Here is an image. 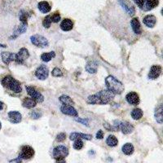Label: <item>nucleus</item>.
Here are the masks:
<instances>
[{
    "instance_id": "1",
    "label": "nucleus",
    "mask_w": 163,
    "mask_h": 163,
    "mask_svg": "<svg viewBox=\"0 0 163 163\" xmlns=\"http://www.w3.org/2000/svg\"><path fill=\"white\" fill-rule=\"evenodd\" d=\"M114 98V94L110 90H103L91 95L87 98L86 102L90 104H108Z\"/></svg>"
},
{
    "instance_id": "2",
    "label": "nucleus",
    "mask_w": 163,
    "mask_h": 163,
    "mask_svg": "<svg viewBox=\"0 0 163 163\" xmlns=\"http://www.w3.org/2000/svg\"><path fill=\"white\" fill-rule=\"evenodd\" d=\"M105 84L107 89L114 95H121L124 91V86L121 82L115 77L109 75L105 78Z\"/></svg>"
},
{
    "instance_id": "3",
    "label": "nucleus",
    "mask_w": 163,
    "mask_h": 163,
    "mask_svg": "<svg viewBox=\"0 0 163 163\" xmlns=\"http://www.w3.org/2000/svg\"><path fill=\"white\" fill-rule=\"evenodd\" d=\"M2 86L8 88L9 90H12L15 93H20L21 90H22L20 82L17 80H15V78H13L12 77H11V76L5 77L2 79Z\"/></svg>"
},
{
    "instance_id": "4",
    "label": "nucleus",
    "mask_w": 163,
    "mask_h": 163,
    "mask_svg": "<svg viewBox=\"0 0 163 163\" xmlns=\"http://www.w3.org/2000/svg\"><path fill=\"white\" fill-rule=\"evenodd\" d=\"M68 155V149L64 145H59L53 150V156L58 162H64V158Z\"/></svg>"
},
{
    "instance_id": "5",
    "label": "nucleus",
    "mask_w": 163,
    "mask_h": 163,
    "mask_svg": "<svg viewBox=\"0 0 163 163\" xmlns=\"http://www.w3.org/2000/svg\"><path fill=\"white\" fill-rule=\"evenodd\" d=\"M30 41L32 44L37 46V47H40V48H45L49 45L48 40L45 37L39 35V34H34V35L31 36Z\"/></svg>"
},
{
    "instance_id": "6",
    "label": "nucleus",
    "mask_w": 163,
    "mask_h": 163,
    "mask_svg": "<svg viewBox=\"0 0 163 163\" xmlns=\"http://www.w3.org/2000/svg\"><path fill=\"white\" fill-rule=\"evenodd\" d=\"M25 88H26V91L27 93H28V95H29L32 99H34L37 103H42V102H43V100H44L43 95H42L39 91H37L34 87L27 86Z\"/></svg>"
},
{
    "instance_id": "7",
    "label": "nucleus",
    "mask_w": 163,
    "mask_h": 163,
    "mask_svg": "<svg viewBox=\"0 0 163 163\" xmlns=\"http://www.w3.org/2000/svg\"><path fill=\"white\" fill-rule=\"evenodd\" d=\"M34 153H35L34 149H33L32 147H30V146L29 145H25L21 148V151H20V152L19 153V156H18V157H19L20 160H23V159L28 160V159L32 158V157L34 156Z\"/></svg>"
},
{
    "instance_id": "8",
    "label": "nucleus",
    "mask_w": 163,
    "mask_h": 163,
    "mask_svg": "<svg viewBox=\"0 0 163 163\" xmlns=\"http://www.w3.org/2000/svg\"><path fill=\"white\" fill-rule=\"evenodd\" d=\"M118 2L126 13L130 15H133L135 13V7L130 0H118Z\"/></svg>"
},
{
    "instance_id": "9",
    "label": "nucleus",
    "mask_w": 163,
    "mask_h": 163,
    "mask_svg": "<svg viewBox=\"0 0 163 163\" xmlns=\"http://www.w3.org/2000/svg\"><path fill=\"white\" fill-rule=\"evenodd\" d=\"M35 76L39 80H46L49 76V69L45 65V64H42L39 67H37V68L35 71Z\"/></svg>"
},
{
    "instance_id": "10",
    "label": "nucleus",
    "mask_w": 163,
    "mask_h": 163,
    "mask_svg": "<svg viewBox=\"0 0 163 163\" xmlns=\"http://www.w3.org/2000/svg\"><path fill=\"white\" fill-rule=\"evenodd\" d=\"M29 57V52L26 48H21L18 51L17 54H15V61L17 64H23L24 60H26Z\"/></svg>"
},
{
    "instance_id": "11",
    "label": "nucleus",
    "mask_w": 163,
    "mask_h": 163,
    "mask_svg": "<svg viewBox=\"0 0 163 163\" xmlns=\"http://www.w3.org/2000/svg\"><path fill=\"white\" fill-rule=\"evenodd\" d=\"M161 70H162V68H161V66H160V65H153V66H152L150 68L149 73H148V78L151 80L156 79L161 75Z\"/></svg>"
},
{
    "instance_id": "12",
    "label": "nucleus",
    "mask_w": 163,
    "mask_h": 163,
    "mask_svg": "<svg viewBox=\"0 0 163 163\" xmlns=\"http://www.w3.org/2000/svg\"><path fill=\"white\" fill-rule=\"evenodd\" d=\"M126 101L131 105H138L139 104V101H140L139 95L136 92H134V91L128 93L127 95H126Z\"/></svg>"
},
{
    "instance_id": "13",
    "label": "nucleus",
    "mask_w": 163,
    "mask_h": 163,
    "mask_svg": "<svg viewBox=\"0 0 163 163\" xmlns=\"http://www.w3.org/2000/svg\"><path fill=\"white\" fill-rule=\"evenodd\" d=\"M60 111L64 114L72 116V117H77V115H78L77 110L72 105H64V104L60 107Z\"/></svg>"
},
{
    "instance_id": "14",
    "label": "nucleus",
    "mask_w": 163,
    "mask_h": 163,
    "mask_svg": "<svg viewBox=\"0 0 163 163\" xmlns=\"http://www.w3.org/2000/svg\"><path fill=\"white\" fill-rule=\"evenodd\" d=\"M8 117L9 121L13 124L20 123L21 120H22V116L17 111H11V112H9Z\"/></svg>"
},
{
    "instance_id": "15",
    "label": "nucleus",
    "mask_w": 163,
    "mask_h": 163,
    "mask_svg": "<svg viewBox=\"0 0 163 163\" xmlns=\"http://www.w3.org/2000/svg\"><path fill=\"white\" fill-rule=\"evenodd\" d=\"M120 130L124 134H129L133 132L134 130V126L131 123L128 121H121L120 124Z\"/></svg>"
},
{
    "instance_id": "16",
    "label": "nucleus",
    "mask_w": 163,
    "mask_h": 163,
    "mask_svg": "<svg viewBox=\"0 0 163 163\" xmlns=\"http://www.w3.org/2000/svg\"><path fill=\"white\" fill-rule=\"evenodd\" d=\"M1 57H2V62L6 64H9L11 61H14L15 58V54L8 51H3L1 53Z\"/></svg>"
},
{
    "instance_id": "17",
    "label": "nucleus",
    "mask_w": 163,
    "mask_h": 163,
    "mask_svg": "<svg viewBox=\"0 0 163 163\" xmlns=\"http://www.w3.org/2000/svg\"><path fill=\"white\" fill-rule=\"evenodd\" d=\"M69 139H70V140H74V139H77L90 140V139H92V135L89 134H84V133L73 132L71 133L70 135H69Z\"/></svg>"
},
{
    "instance_id": "18",
    "label": "nucleus",
    "mask_w": 163,
    "mask_h": 163,
    "mask_svg": "<svg viewBox=\"0 0 163 163\" xmlns=\"http://www.w3.org/2000/svg\"><path fill=\"white\" fill-rule=\"evenodd\" d=\"M143 22L148 28H153L155 26V24H156V18L153 15H148L143 18Z\"/></svg>"
},
{
    "instance_id": "19",
    "label": "nucleus",
    "mask_w": 163,
    "mask_h": 163,
    "mask_svg": "<svg viewBox=\"0 0 163 163\" xmlns=\"http://www.w3.org/2000/svg\"><path fill=\"white\" fill-rule=\"evenodd\" d=\"M130 26L132 28V30L134 33L140 34L142 33V28H141V24L138 20V18H133L130 21Z\"/></svg>"
},
{
    "instance_id": "20",
    "label": "nucleus",
    "mask_w": 163,
    "mask_h": 163,
    "mask_svg": "<svg viewBox=\"0 0 163 163\" xmlns=\"http://www.w3.org/2000/svg\"><path fill=\"white\" fill-rule=\"evenodd\" d=\"M73 22L70 19H64L62 20V22L60 23V29L63 31H70L73 29Z\"/></svg>"
},
{
    "instance_id": "21",
    "label": "nucleus",
    "mask_w": 163,
    "mask_h": 163,
    "mask_svg": "<svg viewBox=\"0 0 163 163\" xmlns=\"http://www.w3.org/2000/svg\"><path fill=\"white\" fill-rule=\"evenodd\" d=\"M154 117L157 123L162 124V104H158L155 108Z\"/></svg>"
},
{
    "instance_id": "22",
    "label": "nucleus",
    "mask_w": 163,
    "mask_h": 163,
    "mask_svg": "<svg viewBox=\"0 0 163 163\" xmlns=\"http://www.w3.org/2000/svg\"><path fill=\"white\" fill-rule=\"evenodd\" d=\"M159 0H147L144 7H143V11H151L152 9L155 8V7L158 5Z\"/></svg>"
},
{
    "instance_id": "23",
    "label": "nucleus",
    "mask_w": 163,
    "mask_h": 163,
    "mask_svg": "<svg viewBox=\"0 0 163 163\" xmlns=\"http://www.w3.org/2000/svg\"><path fill=\"white\" fill-rule=\"evenodd\" d=\"M37 8L42 13H48L51 11V6L46 1H42L37 4Z\"/></svg>"
},
{
    "instance_id": "24",
    "label": "nucleus",
    "mask_w": 163,
    "mask_h": 163,
    "mask_svg": "<svg viewBox=\"0 0 163 163\" xmlns=\"http://www.w3.org/2000/svg\"><path fill=\"white\" fill-rule=\"evenodd\" d=\"M98 68V63L95 61H89L86 65V70L90 73H95Z\"/></svg>"
},
{
    "instance_id": "25",
    "label": "nucleus",
    "mask_w": 163,
    "mask_h": 163,
    "mask_svg": "<svg viewBox=\"0 0 163 163\" xmlns=\"http://www.w3.org/2000/svg\"><path fill=\"white\" fill-rule=\"evenodd\" d=\"M27 29V23H22L20 24V26L18 27L17 29L15 31L14 34L11 37V38H15V37H17L18 36L21 34V33H25V31Z\"/></svg>"
},
{
    "instance_id": "26",
    "label": "nucleus",
    "mask_w": 163,
    "mask_h": 163,
    "mask_svg": "<svg viewBox=\"0 0 163 163\" xmlns=\"http://www.w3.org/2000/svg\"><path fill=\"white\" fill-rule=\"evenodd\" d=\"M37 104V102L32 98H25L22 103V105L26 108H33Z\"/></svg>"
},
{
    "instance_id": "27",
    "label": "nucleus",
    "mask_w": 163,
    "mask_h": 163,
    "mask_svg": "<svg viewBox=\"0 0 163 163\" xmlns=\"http://www.w3.org/2000/svg\"><path fill=\"white\" fill-rule=\"evenodd\" d=\"M59 101L61 102L62 104H64V105H72L73 106L74 104V102L72 99V98H70L69 96L66 95H62L59 96Z\"/></svg>"
},
{
    "instance_id": "28",
    "label": "nucleus",
    "mask_w": 163,
    "mask_h": 163,
    "mask_svg": "<svg viewBox=\"0 0 163 163\" xmlns=\"http://www.w3.org/2000/svg\"><path fill=\"white\" fill-rule=\"evenodd\" d=\"M121 150H122L124 154L131 155L133 152H134V146L132 145V143H125V144L122 146Z\"/></svg>"
},
{
    "instance_id": "29",
    "label": "nucleus",
    "mask_w": 163,
    "mask_h": 163,
    "mask_svg": "<svg viewBox=\"0 0 163 163\" xmlns=\"http://www.w3.org/2000/svg\"><path fill=\"white\" fill-rule=\"evenodd\" d=\"M55 57V51H50V52L42 53L41 55V59L44 62H49L52 58Z\"/></svg>"
},
{
    "instance_id": "30",
    "label": "nucleus",
    "mask_w": 163,
    "mask_h": 163,
    "mask_svg": "<svg viewBox=\"0 0 163 163\" xmlns=\"http://www.w3.org/2000/svg\"><path fill=\"white\" fill-rule=\"evenodd\" d=\"M143 111H142V109H140V108H134V109H133V110L131 111V113H130L131 117H132L134 120H139L141 117H143Z\"/></svg>"
},
{
    "instance_id": "31",
    "label": "nucleus",
    "mask_w": 163,
    "mask_h": 163,
    "mask_svg": "<svg viewBox=\"0 0 163 163\" xmlns=\"http://www.w3.org/2000/svg\"><path fill=\"white\" fill-rule=\"evenodd\" d=\"M106 143L109 147H116L118 143V140L116 138V136L110 134V135H108L107 139H106Z\"/></svg>"
},
{
    "instance_id": "32",
    "label": "nucleus",
    "mask_w": 163,
    "mask_h": 163,
    "mask_svg": "<svg viewBox=\"0 0 163 163\" xmlns=\"http://www.w3.org/2000/svg\"><path fill=\"white\" fill-rule=\"evenodd\" d=\"M83 145L84 143L83 142H82V139H74V143H73V148L76 150H80L82 149V148H83Z\"/></svg>"
},
{
    "instance_id": "33",
    "label": "nucleus",
    "mask_w": 163,
    "mask_h": 163,
    "mask_svg": "<svg viewBox=\"0 0 163 163\" xmlns=\"http://www.w3.org/2000/svg\"><path fill=\"white\" fill-rule=\"evenodd\" d=\"M42 112L39 109H36V110H32L29 113V116L33 119H39L42 117Z\"/></svg>"
},
{
    "instance_id": "34",
    "label": "nucleus",
    "mask_w": 163,
    "mask_h": 163,
    "mask_svg": "<svg viewBox=\"0 0 163 163\" xmlns=\"http://www.w3.org/2000/svg\"><path fill=\"white\" fill-rule=\"evenodd\" d=\"M51 15H46V17L44 18V20L42 21V24H43V26L45 28H49V27L51 26Z\"/></svg>"
},
{
    "instance_id": "35",
    "label": "nucleus",
    "mask_w": 163,
    "mask_h": 163,
    "mask_svg": "<svg viewBox=\"0 0 163 163\" xmlns=\"http://www.w3.org/2000/svg\"><path fill=\"white\" fill-rule=\"evenodd\" d=\"M29 17V14L27 12H24V11H21L20 13V20L22 23H27V19Z\"/></svg>"
},
{
    "instance_id": "36",
    "label": "nucleus",
    "mask_w": 163,
    "mask_h": 163,
    "mask_svg": "<svg viewBox=\"0 0 163 163\" xmlns=\"http://www.w3.org/2000/svg\"><path fill=\"white\" fill-rule=\"evenodd\" d=\"M65 139H66V134L64 132L58 134L57 135H56V138H55V139H56L57 142H64V141L65 140Z\"/></svg>"
},
{
    "instance_id": "37",
    "label": "nucleus",
    "mask_w": 163,
    "mask_h": 163,
    "mask_svg": "<svg viewBox=\"0 0 163 163\" xmlns=\"http://www.w3.org/2000/svg\"><path fill=\"white\" fill-rule=\"evenodd\" d=\"M51 74H52L53 77H62V71L59 69V68H55L51 72Z\"/></svg>"
},
{
    "instance_id": "38",
    "label": "nucleus",
    "mask_w": 163,
    "mask_h": 163,
    "mask_svg": "<svg viewBox=\"0 0 163 163\" xmlns=\"http://www.w3.org/2000/svg\"><path fill=\"white\" fill-rule=\"evenodd\" d=\"M51 22L54 23H57L59 22V20H60V15L59 13H55L54 15H52V16H51Z\"/></svg>"
},
{
    "instance_id": "39",
    "label": "nucleus",
    "mask_w": 163,
    "mask_h": 163,
    "mask_svg": "<svg viewBox=\"0 0 163 163\" xmlns=\"http://www.w3.org/2000/svg\"><path fill=\"white\" fill-rule=\"evenodd\" d=\"M134 2L139 6V8L143 9V7H144V5H145L146 2H147V0H134Z\"/></svg>"
},
{
    "instance_id": "40",
    "label": "nucleus",
    "mask_w": 163,
    "mask_h": 163,
    "mask_svg": "<svg viewBox=\"0 0 163 163\" xmlns=\"http://www.w3.org/2000/svg\"><path fill=\"white\" fill-rule=\"evenodd\" d=\"M74 120L76 121H77V122L83 124L85 126H88L89 120L87 118H74Z\"/></svg>"
},
{
    "instance_id": "41",
    "label": "nucleus",
    "mask_w": 163,
    "mask_h": 163,
    "mask_svg": "<svg viewBox=\"0 0 163 163\" xmlns=\"http://www.w3.org/2000/svg\"><path fill=\"white\" fill-rule=\"evenodd\" d=\"M98 139H102L104 138V132L102 130H98V132L96 133V135H95Z\"/></svg>"
},
{
    "instance_id": "42",
    "label": "nucleus",
    "mask_w": 163,
    "mask_h": 163,
    "mask_svg": "<svg viewBox=\"0 0 163 163\" xmlns=\"http://www.w3.org/2000/svg\"><path fill=\"white\" fill-rule=\"evenodd\" d=\"M104 126L106 130H109V131H114V130H113V127H112V126H110V125H109L108 123H106L105 122V123L104 124Z\"/></svg>"
},
{
    "instance_id": "43",
    "label": "nucleus",
    "mask_w": 163,
    "mask_h": 163,
    "mask_svg": "<svg viewBox=\"0 0 163 163\" xmlns=\"http://www.w3.org/2000/svg\"><path fill=\"white\" fill-rule=\"evenodd\" d=\"M3 109V103L0 101V110H2Z\"/></svg>"
},
{
    "instance_id": "44",
    "label": "nucleus",
    "mask_w": 163,
    "mask_h": 163,
    "mask_svg": "<svg viewBox=\"0 0 163 163\" xmlns=\"http://www.w3.org/2000/svg\"><path fill=\"white\" fill-rule=\"evenodd\" d=\"M1 128H2V125H1V122H0V130H1Z\"/></svg>"
}]
</instances>
